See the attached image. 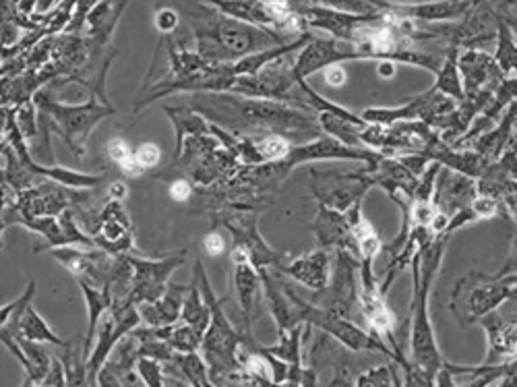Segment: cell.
<instances>
[{
    "label": "cell",
    "instance_id": "obj_58",
    "mask_svg": "<svg viewBox=\"0 0 517 387\" xmlns=\"http://www.w3.org/2000/svg\"><path fill=\"white\" fill-rule=\"evenodd\" d=\"M58 3H63V0H58Z\"/></svg>",
    "mask_w": 517,
    "mask_h": 387
},
{
    "label": "cell",
    "instance_id": "obj_2",
    "mask_svg": "<svg viewBox=\"0 0 517 387\" xmlns=\"http://www.w3.org/2000/svg\"><path fill=\"white\" fill-rule=\"evenodd\" d=\"M187 17L195 34V50L207 63H236L245 56L286 46L300 38L228 17L207 3L191 5Z\"/></svg>",
    "mask_w": 517,
    "mask_h": 387
},
{
    "label": "cell",
    "instance_id": "obj_18",
    "mask_svg": "<svg viewBox=\"0 0 517 387\" xmlns=\"http://www.w3.org/2000/svg\"><path fill=\"white\" fill-rule=\"evenodd\" d=\"M96 245L112 255H127L135 249L133 226L123 201L110 199L100 214V226L94 232Z\"/></svg>",
    "mask_w": 517,
    "mask_h": 387
},
{
    "label": "cell",
    "instance_id": "obj_1",
    "mask_svg": "<svg viewBox=\"0 0 517 387\" xmlns=\"http://www.w3.org/2000/svg\"><path fill=\"white\" fill-rule=\"evenodd\" d=\"M189 106L203 114L207 121L242 135H321L319 118L313 108H298L284 100L245 98L228 92H197Z\"/></svg>",
    "mask_w": 517,
    "mask_h": 387
},
{
    "label": "cell",
    "instance_id": "obj_31",
    "mask_svg": "<svg viewBox=\"0 0 517 387\" xmlns=\"http://www.w3.org/2000/svg\"><path fill=\"white\" fill-rule=\"evenodd\" d=\"M164 112L168 114L170 121L174 123V131H176V147H174V156L180 154L182 143L189 135H211V127L209 121L199 114L195 108L191 106H166Z\"/></svg>",
    "mask_w": 517,
    "mask_h": 387
},
{
    "label": "cell",
    "instance_id": "obj_49",
    "mask_svg": "<svg viewBox=\"0 0 517 387\" xmlns=\"http://www.w3.org/2000/svg\"><path fill=\"white\" fill-rule=\"evenodd\" d=\"M346 81H348V73L342 65H333L325 69V83H329L331 87H344Z\"/></svg>",
    "mask_w": 517,
    "mask_h": 387
},
{
    "label": "cell",
    "instance_id": "obj_26",
    "mask_svg": "<svg viewBox=\"0 0 517 387\" xmlns=\"http://www.w3.org/2000/svg\"><path fill=\"white\" fill-rule=\"evenodd\" d=\"M129 3L131 0H100L94 11L87 15L83 34L100 46H110L116 25Z\"/></svg>",
    "mask_w": 517,
    "mask_h": 387
},
{
    "label": "cell",
    "instance_id": "obj_23",
    "mask_svg": "<svg viewBox=\"0 0 517 387\" xmlns=\"http://www.w3.org/2000/svg\"><path fill=\"white\" fill-rule=\"evenodd\" d=\"M278 272L290 276L292 280L300 282L302 286L311 288L313 292L323 290L331 278V255L329 249L317 247L315 251L296 257L292 261H284Z\"/></svg>",
    "mask_w": 517,
    "mask_h": 387
},
{
    "label": "cell",
    "instance_id": "obj_7",
    "mask_svg": "<svg viewBox=\"0 0 517 387\" xmlns=\"http://www.w3.org/2000/svg\"><path fill=\"white\" fill-rule=\"evenodd\" d=\"M292 296L296 301L298 317H300L302 323H311L313 327H319L321 332L329 334L333 340H338L344 348H348L352 352H362V350L381 352V354L387 356V359H391L395 365H398V361H395V352L385 342L375 338L371 332L360 330V327L352 319L340 317V315L329 313V311H325V309H321L313 303L302 301L294 290H292Z\"/></svg>",
    "mask_w": 517,
    "mask_h": 387
},
{
    "label": "cell",
    "instance_id": "obj_29",
    "mask_svg": "<svg viewBox=\"0 0 517 387\" xmlns=\"http://www.w3.org/2000/svg\"><path fill=\"white\" fill-rule=\"evenodd\" d=\"M460 48H462L460 40H455V38L449 40V48L445 52L443 65L435 73L437 81L433 85L437 92L453 98L455 102H462L466 98L464 81H462V73H460Z\"/></svg>",
    "mask_w": 517,
    "mask_h": 387
},
{
    "label": "cell",
    "instance_id": "obj_16",
    "mask_svg": "<svg viewBox=\"0 0 517 387\" xmlns=\"http://www.w3.org/2000/svg\"><path fill=\"white\" fill-rule=\"evenodd\" d=\"M460 73L466 98L495 96L499 83L503 81L495 54L480 48H468L464 54H460Z\"/></svg>",
    "mask_w": 517,
    "mask_h": 387
},
{
    "label": "cell",
    "instance_id": "obj_51",
    "mask_svg": "<svg viewBox=\"0 0 517 387\" xmlns=\"http://www.w3.org/2000/svg\"><path fill=\"white\" fill-rule=\"evenodd\" d=\"M129 189L125 183H112L108 187V199H116V201H123L127 197Z\"/></svg>",
    "mask_w": 517,
    "mask_h": 387
},
{
    "label": "cell",
    "instance_id": "obj_6",
    "mask_svg": "<svg viewBox=\"0 0 517 387\" xmlns=\"http://www.w3.org/2000/svg\"><path fill=\"white\" fill-rule=\"evenodd\" d=\"M511 296V276H486L470 272L453 286L449 311L462 327L478 323L484 315L499 311Z\"/></svg>",
    "mask_w": 517,
    "mask_h": 387
},
{
    "label": "cell",
    "instance_id": "obj_28",
    "mask_svg": "<svg viewBox=\"0 0 517 387\" xmlns=\"http://www.w3.org/2000/svg\"><path fill=\"white\" fill-rule=\"evenodd\" d=\"M234 284L238 292V301L242 309V319H245V334H253V307L259 299L263 288L261 276L251 263H236L234 265Z\"/></svg>",
    "mask_w": 517,
    "mask_h": 387
},
{
    "label": "cell",
    "instance_id": "obj_34",
    "mask_svg": "<svg viewBox=\"0 0 517 387\" xmlns=\"http://www.w3.org/2000/svg\"><path fill=\"white\" fill-rule=\"evenodd\" d=\"M182 321H187L189 325H193L195 330L203 336L209 327L211 321V307L209 303L203 299L199 282L195 278H191V288L185 296V303H182Z\"/></svg>",
    "mask_w": 517,
    "mask_h": 387
},
{
    "label": "cell",
    "instance_id": "obj_54",
    "mask_svg": "<svg viewBox=\"0 0 517 387\" xmlns=\"http://www.w3.org/2000/svg\"><path fill=\"white\" fill-rule=\"evenodd\" d=\"M56 5H58V0H38V11L36 13L48 15Z\"/></svg>",
    "mask_w": 517,
    "mask_h": 387
},
{
    "label": "cell",
    "instance_id": "obj_9",
    "mask_svg": "<svg viewBox=\"0 0 517 387\" xmlns=\"http://www.w3.org/2000/svg\"><path fill=\"white\" fill-rule=\"evenodd\" d=\"M141 321L139 307L131 301H114L112 307L102 315L98 325V340L94 350L87 359V385H98V375L106 365L108 356L116 348V344L131 334Z\"/></svg>",
    "mask_w": 517,
    "mask_h": 387
},
{
    "label": "cell",
    "instance_id": "obj_40",
    "mask_svg": "<svg viewBox=\"0 0 517 387\" xmlns=\"http://www.w3.org/2000/svg\"><path fill=\"white\" fill-rule=\"evenodd\" d=\"M137 373L141 377V383L147 387H160L166 385V369L164 363L151 356H139L137 361Z\"/></svg>",
    "mask_w": 517,
    "mask_h": 387
},
{
    "label": "cell",
    "instance_id": "obj_20",
    "mask_svg": "<svg viewBox=\"0 0 517 387\" xmlns=\"http://www.w3.org/2000/svg\"><path fill=\"white\" fill-rule=\"evenodd\" d=\"M139 344L141 340L133 332L120 340L98 375V385H137L141 381L137 373Z\"/></svg>",
    "mask_w": 517,
    "mask_h": 387
},
{
    "label": "cell",
    "instance_id": "obj_3",
    "mask_svg": "<svg viewBox=\"0 0 517 387\" xmlns=\"http://www.w3.org/2000/svg\"><path fill=\"white\" fill-rule=\"evenodd\" d=\"M451 232H443L435 236V241L424 249H418L412 259V305H410V356L412 363L427 371L433 379L437 371L443 367V354L439 350L435 327L429 317V296L435 284V278L441 270L443 257L447 253V245L451 241Z\"/></svg>",
    "mask_w": 517,
    "mask_h": 387
},
{
    "label": "cell",
    "instance_id": "obj_5",
    "mask_svg": "<svg viewBox=\"0 0 517 387\" xmlns=\"http://www.w3.org/2000/svg\"><path fill=\"white\" fill-rule=\"evenodd\" d=\"M40 112V133L44 137V150H50V133L63 139L77 158L85 156V143L104 118L114 114V108L100 100L96 94L81 104H65L52 98L48 87H42L34 96Z\"/></svg>",
    "mask_w": 517,
    "mask_h": 387
},
{
    "label": "cell",
    "instance_id": "obj_11",
    "mask_svg": "<svg viewBox=\"0 0 517 387\" xmlns=\"http://www.w3.org/2000/svg\"><path fill=\"white\" fill-rule=\"evenodd\" d=\"M373 187L369 174L360 172H333V170H311V189L321 205L333 210L348 212L350 207L364 199Z\"/></svg>",
    "mask_w": 517,
    "mask_h": 387
},
{
    "label": "cell",
    "instance_id": "obj_14",
    "mask_svg": "<svg viewBox=\"0 0 517 387\" xmlns=\"http://www.w3.org/2000/svg\"><path fill=\"white\" fill-rule=\"evenodd\" d=\"M187 255H189L187 249H180V251L172 253L170 257L154 261V259L133 257L129 253V259L135 267V278H133V288H131L129 299L137 307L141 303H154V301L162 299V294L168 290L172 274L187 261Z\"/></svg>",
    "mask_w": 517,
    "mask_h": 387
},
{
    "label": "cell",
    "instance_id": "obj_45",
    "mask_svg": "<svg viewBox=\"0 0 517 387\" xmlns=\"http://www.w3.org/2000/svg\"><path fill=\"white\" fill-rule=\"evenodd\" d=\"M42 385H48V387H60V385H67V369H65V363L63 359H58V356H52V363H50V369L42 381Z\"/></svg>",
    "mask_w": 517,
    "mask_h": 387
},
{
    "label": "cell",
    "instance_id": "obj_50",
    "mask_svg": "<svg viewBox=\"0 0 517 387\" xmlns=\"http://www.w3.org/2000/svg\"><path fill=\"white\" fill-rule=\"evenodd\" d=\"M503 203L507 207L509 216H513V222H517V185L509 193L503 195Z\"/></svg>",
    "mask_w": 517,
    "mask_h": 387
},
{
    "label": "cell",
    "instance_id": "obj_44",
    "mask_svg": "<svg viewBox=\"0 0 517 387\" xmlns=\"http://www.w3.org/2000/svg\"><path fill=\"white\" fill-rule=\"evenodd\" d=\"M106 152L118 166L135 156V150H131V145L125 139H110L106 145Z\"/></svg>",
    "mask_w": 517,
    "mask_h": 387
},
{
    "label": "cell",
    "instance_id": "obj_38",
    "mask_svg": "<svg viewBox=\"0 0 517 387\" xmlns=\"http://www.w3.org/2000/svg\"><path fill=\"white\" fill-rule=\"evenodd\" d=\"M354 385L356 387H383V385H402L400 381V375L398 371H395L391 365H377L369 371L360 373L356 379H354Z\"/></svg>",
    "mask_w": 517,
    "mask_h": 387
},
{
    "label": "cell",
    "instance_id": "obj_13",
    "mask_svg": "<svg viewBox=\"0 0 517 387\" xmlns=\"http://www.w3.org/2000/svg\"><path fill=\"white\" fill-rule=\"evenodd\" d=\"M259 212H249V210H224L220 212V222L226 226L234 238L236 249H245L249 255L251 265L255 270L261 267H278L284 263V255L273 251L259 234L257 222H259Z\"/></svg>",
    "mask_w": 517,
    "mask_h": 387
},
{
    "label": "cell",
    "instance_id": "obj_53",
    "mask_svg": "<svg viewBox=\"0 0 517 387\" xmlns=\"http://www.w3.org/2000/svg\"><path fill=\"white\" fill-rule=\"evenodd\" d=\"M377 73L385 79L393 77L395 75V63L393 61H379V67H377Z\"/></svg>",
    "mask_w": 517,
    "mask_h": 387
},
{
    "label": "cell",
    "instance_id": "obj_55",
    "mask_svg": "<svg viewBox=\"0 0 517 387\" xmlns=\"http://www.w3.org/2000/svg\"><path fill=\"white\" fill-rule=\"evenodd\" d=\"M509 301L517 303V274L511 276V296H509Z\"/></svg>",
    "mask_w": 517,
    "mask_h": 387
},
{
    "label": "cell",
    "instance_id": "obj_12",
    "mask_svg": "<svg viewBox=\"0 0 517 387\" xmlns=\"http://www.w3.org/2000/svg\"><path fill=\"white\" fill-rule=\"evenodd\" d=\"M455 106H458V102H455L453 98H449V96L437 92L435 87H431L429 92L410 98L404 106L367 108L360 112V116L367 123H379V125H393V123H402V121H422L433 127L439 116L451 112Z\"/></svg>",
    "mask_w": 517,
    "mask_h": 387
},
{
    "label": "cell",
    "instance_id": "obj_57",
    "mask_svg": "<svg viewBox=\"0 0 517 387\" xmlns=\"http://www.w3.org/2000/svg\"><path fill=\"white\" fill-rule=\"evenodd\" d=\"M249 3H261V0H249Z\"/></svg>",
    "mask_w": 517,
    "mask_h": 387
},
{
    "label": "cell",
    "instance_id": "obj_36",
    "mask_svg": "<svg viewBox=\"0 0 517 387\" xmlns=\"http://www.w3.org/2000/svg\"><path fill=\"white\" fill-rule=\"evenodd\" d=\"M309 3L317 5V7L354 13V15L375 13V11H381L385 7V0H309Z\"/></svg>",
    "mask_w": 517,
    "mask_h": 387
},
{
    "label": "cell",
    "instance_id": "obj_39",
    "mask_svg": "<svg viewBox=\"0 0 517 387\" xmlns=\"http://www.w3.org/2000/svg\"><path fill=\"white\" fill-rule=\"evenodd\" d=\"M38 114H40V112H38V106H36L34 100H29V102H25V104H21V106L15 108L17 125H19V129H21L25 141H34V139H38V135H40V127H38L40 116H38Z\"/></svg>",
    "mask_w": 517,
    "mask_h": 387
},
{
    "label": "cell",
    "instance_id": "obj_33",
    "mask_svg": "<svg viewBox=\"0 0 517 387\" xmlns=\"http://www.w3.org/2000/svg\"><path fill=\"white\" fill-rule=\"evenodd\" d=\"M17 336H21V338H27V340H34V342H46V344H54V346H60V348H65L69 342L67 340H63V338H58L54 332H52V327L44 321V317L29 305L27 309H25V313H23V317H21V321H19V327H17Z\"/></svg>",
    "mask_w": 517,
    "mask_h": 387
},
{
    "label": "cell",
    "instance_id": "obj_25",
    "mask_svg": "<svg viewBox=\"0 0 517 387\" xmlns=\"http://www.w3.org/2000/svg\"><path fill=\"white\" fill-rule=\"evenodd\" d=\"M0 340H3V344L17 356L21 365L25 367V373H27L25 385H42V381L50 369V363H52V354H48L46 348L40 346V342L27 340L21 336L0 334Z\"/></svg>",
    "mask_w": 517,
    "mask_h": 387
},
{
    "label": "cell",
    "instance_id": "obj_8",
    "mask_svg": "<svg viewBox=\"0 0 517 387\" xmlns=\"http://www.w3.org/2000/svg\"><path fill=\"white\" fill-rule=\"evenodd\" d=\"M360 259L346 249H336L329 284L317 292V307L354 319L360 311Z\"/></svg>",
    "mask_w": 517,
    "mask_h": 387
},
{
    "label": "cell",
    "instance_id": "obj_35",
    "mask_svg": "<svg viewBox=\"0 0 517 387\" xmlns=\"http://www.w3.org/2000/svg\"><path fill=\"white\" fill-rule=\"evenodd\" d=\"M317 118H319L321 131L325 135L338 139V141H342L346 145H352V147H367V145L362 143V139L358 135V129L364 127V125H356V123L346 121V118H340V116L331 114V112H319Z\"/></svg>",
    "mask_w": 517,
    "mask_h": 387
},
{
    "label": "cell",
    "instance_id": "obj_21",
    "mask_svg": "<svg viewBox=\"0 0 517 387\" xmlns=\"http://www.w3.org/2000/svg\"><path fill=\"white\" fill-rule=\"evenodd\" d=\"M478 323L484 327L486 338H489V354L480 365L493 367L517 359V321L503 319L499 311H493L484 315Z\"/></svg>",
    "mask_w": 517,
    "mask_h": 387
},
{
    "label": "cell",
    "instance_id": "obj_42",
    "mask_svg": "<svg viewBox=\"0 0 517 387\" xmlns=\"http://www.w3.org/2000/svg\"><path fill=\"white\" fill-rule=\"evenodd\" d=\"M135 158L145 170L156 168L160 164V147L154 143H141L135 150Z\"/></svg>",
    "mask_w": 517,
    "mask_h": 387
},
{
    "label": "cell",
    "instance_id": "obj_22",
    "mask_svg": "<svg viewBox=\"0 0 517 387\" xmlns=\"http://www.w3.org/2000/svg\"><path fill=\"white\" fill-rule=\"evenodd\" d=\"M317 243L323 249H346L350 253H358L356 238L352 234V226L348 222L346 212L333 210V207L321 205L315 216V222L311 224Z\"/></svg>",
    "mask_w": 517,
    "mask_h": 387
},
{
    "label": "cell",
    "instance_id": "obj_4",
    "mask_svg": "<svg viewBox=\"0 0 517 387\" xmlns=\"http://www.w3.org/2000/svg\"><path fill=\"white\" fill-rule=\"evenodd\" d=\"M193 278L199 282L203 299L211 307V321H209V327L203 334V342H201V352L209 367L211 383L214 385H224L228 381L247 383V377H245V373H242L240 361H238V348H240L245 334L236 332V327L228 321V317L224 313L226 299H218L216 296L214 288H211V284H209V278H207V272H205L201 259H197L193 265Z\"/></svg>",
    "mask_w": 517,
    "mask_h": 387
},
{
    "label": "cell",
    "instance_id": "obj_15",
    "mask_svg": "<svg viewBox=\"0 0 517 387\" xmlns=\"http://www.w3.org/2000/svg\"><path fill=\"white\" fill-rule=\"evenodd\" d=\"M348 61H362V56L350 42L336 38H313L300 50V56L294 61V75L296 81H300L315 75L317 71H325L333 65H344Z\"/></svg>",
    "mask_w": 517,
    "mask_h": 387
},
{
    "label": "cell",
    "instance_id": "obj_30",
    "mask_svg": "<svg viewBox=\"0 0 517 387\" xmlns=\"http://www.w3.org/2000/svg\"><path fill=\"white\" fill-rule=\"evenodd\" d=\"M79 282V288L85 296V303H87V315H89V325H87V338L83 340V350H85V356L89 359L91 350H94V338L98 334V325H100V319L102 315L112 307L114 299L112 294L106 290V288H98V286H91L83 280H77Z\"/></svg>",
    "mask_w": 517,
    "mask_h": 387
},
{
    "label": "cell",
    "instance_id": "obj_46",
    "mask_svg": "<svg viewBox=\"0 0 517 387\" xmlns=\"http://www.w3.org/2000/svg\"><path fill=\"white\" fill-rule=\"evenodd\" d=\"M178 13L174 11V9H168V7H164V9H160L158 13H156V19H154V23H156V29L160 34H164V36H168V34H172V32H176V27H178Z\"/></svg>",
    "mask_w": 517,
    "mask_h": 387
},
{
    "label": "cell",
    "instance_id": "obj_47",
    "mask_svg": "<svg viewBox=\"0 0 517 387\" xmlns=\"http://www.w3.org/2000/svg\"><path fill=\"white\" fill-rule=\"evenodd\" d=\"M513 226V234H511V249H509V257L505 261V265L501 267V272L497 276H513L517 274V222L511 224Z\"/></svg>",
    "mask_w": 517,
    "mask_h": 387
},
{
    "label": "cell",
    "instance_id": "obj_17",
    "mask_svg": "<svg viewBox=\"0 0 517 387\" xmlns=\"http://www.w3.org/2000/svg\"><path fill=\"white\" fill-rule=\"evenodd\" d=\"M482 0H429V3H391L385 0L387 11L418 23H447L464 21Z\"/></svg>",
    "mask_w": 517,
    "mask_h": 387
},
{
    "label": "cell",
    "instance_id": "obj_27",
    "mask_svg": "<svg viewBox=\"0 0 517 387\" xmlns=\"http://www.w3.org/2000/svg\"><path fill=\"white\" fill-rule=\"evenodd\" d=\"M189 286H178L174 282L168 284V290L162 294V299L154 303H141L139 313L141 319L149 327H164L180 321L182 315V303H185V296L189 292Z\"/></svg>",
    "mask_w": 517,
    "mask_h": 387
},
{
    "label": "cell",
    "instance_id": "obj_48",
    "mask_svg": "<svg viewBox=\"0 0 517 387\" xmlns=\"http://www.w3.org/2000/svg\"><path fill=\"white\" fill-rule=\"evenodd\" d=\"M203 247H205L207 255L218 257V255H222V253H224L226 243H224V238H222V234H220V232H209V234L205 236Z\"/></svg>",
    "mask_w": 517,
    "mask_h": 387
},
{
    "label": "cell",
    "instance_id": "obj_56",
    "mask_svg": "<svg viewBox=\"0 0 517 387\" xmlns=\"http://www.w3.org/2000/svg\"><path fill=\"white\" fill-rule=\"evenodd\" d=\"M505 5L511 9H517V0H505Z\"/></svg>",
    "mask_w": 517,
    "mask_h": 387
},
{
    "label": "cell",
    "instance_id": "obj_37",
    "mask_svg": "<svg viewBox=\"0 0 517 387\" xmlns=\"http://www.w3.org/2000/svg\"><path fill=\"white\" fill-rule=\"evenodd\" d=\"M255 143H257V150L263 158V164L265 162H278L282 158L288 156L292 143L288 141V137L284 135H261V137H255Z\"/></svg>",
    "mask_w": 517,
    "mask_h": 387
},
{
    "label": "cell",
    "instance_id": "obj_52",
    "mask_svg": "<svg viewBox=\"0 0 517 387\" xmlns=\"http://www.w3.org/2000/svg\"><path fill=\"white\" fill-rule=\"evenodd\" d=\"M120 168H123V172H125L127 176H141V174L145 172V168L137 162L135 156H133L131 160H127L125 164H120Z\"/></svg>",
    "mask_w": 517,
    "mask_h": 387
},
{
    "label": "cell",
    "instance_id": "obj_43",
    "mask_svg": "<svg viewBox=\"0 0 517 387\" xmlns=\"http://www.w3.org/2000/svg\"><path fill=\"white\" fill-rule=\"evenodd\" d=\"M168 193H170V197H172L174 201L185 203V201H189V199L193 197V193H195L193 181H191V178H187V176H176L174 181L170 183Z\"/></svg>",
    "mask_w": 517,
    "mask_h": 387
},
{
    "label": "cell",
    "instance_id": "obj_19",
    "mask_svg": "<svg viewBox=\"0 0 517 387\" xmlns=\"http://www.w3.org/2000/svg\"><path fill=\"white\" fill-rule=\"evenodd\" d=\"M476 195H478L476 178L447 168V170H441V174L437 178L433 203L437 205V210L441 214L451 218L460 210L470 207L472 201L476 199Z\"/></svg>",
    "mask_w": 517,
    "mask_h": 387
},
{
    "label": "cell",
    "instance_id": "obj_41",
    "mask_svg": "<svg viewBox=\"0 0 517 387\" xmlns=\"http://www.w3.org/2000/svg\"><path fill=\"white\" fill-rule=\"evenodd\" d=\"M100 3V0H79L77 3V11L73 21L67 27V34H83V27L87 21V15L94 11V7Z\"/></svg>",
    "mask_w": 517,
    "mask_h": 387
},
{
    "label": "cell",
    "instance_id": "obj_24",
    "mask_svg": "<svg viewBox=\"0 0 517 387\" xmlns=\"http://www.w3.org/2000/svg\"><path fill=\"white\" fill-rule=\"evenodd\" d=\"M515 127H517V102L509 104L507 110L503 112L501 123L486 131V133H478L476 137H472L468 143L458 145V147H472L480 156H484L489 162H497L507 147L513 141L515 135Z\"/></svg>",
    "mask_w": 517,
    "mask_h": 387
},
{
    "label": "cell",
    "instance_id": "obj_10",
    "mask_svg": "<svg viewBox=\"0 0 517 387\" xmlns=\"http://www.w3.org/2000/svg\"><path fill=\"white\" fill-rule=\"evenodd\" d=\"M290 54L269 63L255 75H236L228 79L222 92L245 96V98H263V100H284L290 96L292 87L298 85L294 75V63L286 61Z\"/></svg>",
    "mask_w": 517,
    "mask_h": 387
},
{
    "label": "cell",
    "instance_id": "obj_32",
    "mask_svg": "<svg viewBox=\"0 0 517 387\" xmlns=\"http://www.w3.org/2000/svg\"><path fill=\"white\" fill-rule=\"evenodd\" d=\"M497 48H495V61L501 69V75L505 79L517 77V38L507 25L505 17L497 13Z\"/></svg>",
    "mask_w": 517,
    "mask_h": 387
}]
</instances>
